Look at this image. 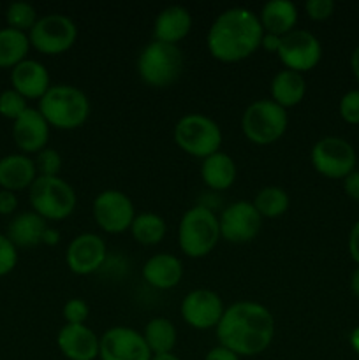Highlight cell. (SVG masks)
<instances>
[{
  "instance_id": "obj_14",
  "label": "cell",
  "mask_w": 359,
  "mask_h": 360,
  "mask_svg": "<svg viewBox=\"0 0 359 360\" xmlns=\"http://www.w3.org/2000/svg\"><path fill=\"white\" fill-rule=\"evenodd\" d=\"M151 352L143 334L130 327L116 326L101 336V360H151Z\"/></svg>"
},
{
  "instance_id": "obj_39",
  "label": "cell",
  "mask_w": 359,
  "mask_h": 360,
  "mask_svg": "<svg viewBox=\"0 0 359 360\" xmlns=\"http://www.w3.org/2000/svg\"><path fill=\"white\" fill-rule=\"evenodd\" d=\"M344 190L352 200L359 202V171H352L351 174L344 179Z\"/></svg>"
},
{
  "instance_id": "obj_5",
  "label": "cell",
  "mask_w": 359,
  "mask_h": 360,
  "mask_svg": "<svg viewBox=\"0 0 359 360\" xmlns=\"http://www.w3.org/2000/svg\"><path fill=\"white\" fill-rule=\"evenodd\" d=\"M183 72V53L180 46L151 41L137 56V74L151 88H168Z\"/></svg>"
},
{
  "instance_id": "obj_20",
  "label": "cell",
  "mask_w": 359,
  "mask_h": 360,
  "mask_svg": "<svg viewBox=\"0 0 359 360\" xmlns=\"http://www.w3.org/2000/svg\"><path fill=\"white\" fill-rule=\"evenodd\" d=\"M182 278L183 264L172 253H155L143 266V280L157 290H171Z\"/></svg>"
},
{
  "instance_id": "obj_28",
  "label": "cell",
  "mask_w": 359,
  "mask_h": 360,
  "mask_svg": "<svg viewBox=\"0 0 359 360\" xmlns=\"http://www.w3.org/2000/svg\"><path fill=\"white\" fill-rule=\"evenodd\" d=\"M30 41L25 32L14 28H2L0 30V67L2 69H14L18 63L27 60Z\"/></svg>"
},
{
  "instance_id": "obj_47",
  "label": "cell",
  "mask_w": 359,
  "mask_h": 360,
  "mask_svg": "<svg viewBox=\"0 0 359 360\" xmlns=\"http://www.w3.org/2000/svg\"><path fill=\"white\" fill-rule=\"evenodd\" d=\"M151 360H182L175 354H164V355H153Z\"/></svg>"
},
{
  "instance_id": "obj_26",
  "label": "cell",
  "mask_w": 359,
  "mask_h": 360,
  "mask_svg": "<svg viewBox=\"0 0 359 360\" xmlns=\"http://www.w3.org/2000/svg\"><path fill=\"white\" fill-rule=\"evenodd\" d=\"M48 229L46 220L34 211H25L13 218L7 229V238L20 248H34L42 245V234Z\"/></svg>"
},
{
  "instance_id": "obj_16",
  "label": "cell",
  "mask_w": 359,
  "mask_h": 360,
  "mask_svg": "<svg viewBox=\"0 0 359 360\" xmlns=\"http://www.w3.org/2000/svg\"><path fill=\"white\" fill-rule=\"evenodd\" d=\"M106 259H108V246L104 239L92 232L76 236L67 246V267L77 276L97 273L104 266Z\"/></svg>"
},
{
  "instance_id": "obj_43",
  "label": "cell",
  "mask_w": 359,
  "mask_h": 360,
  "mask_svg": "<svg viewBox=\"0 0 359 360\" xmlns=\"http://www.w3.org/2000/svg\"><path fill=\"white\" fill-rule=\"evenodd\" d=\"M58 241H60V232L53 227L46 229L44 234H42V245L55 246V245H58Z\"/></svg>"
},
{
  "instance_id": "obj_17",
  "label": "cell",
  "mask_w": 359,
  "mask_h": 360,
  "mask_svg": "<svg viewBox=\"0 0 359 360\" xmlns=\"http://www.w3.org/2000/svg\"><path fill=\"white\" fill-rule=\"evenodd\" d=\"M56 345L67 360H95L99 359L101 338L84 323L81 326L65 323L58 330Z\"/></svg>"
},
{
  "instance_id": "obj_11",
  "label": "cell",
  "mask_w": 359,
  "mask_h": 360,
  "mask_svg": "<svg viewBox=\"0 0 359 360\" xmlns=\"http://www.w3.org/2000/svg\"><path fill=\"white\" fill-rule=\"evenodd\" d=\"M277 55L285 69L305 74L319 65L320 58H322V46L312 32L294 28L282 37V44Z\"/></svg>"
},
{
  "instance_id": "obj_33",
  "label": "cell",
  "mask_w": 359,
  "mask_h": 360,
  "mask_svg": "<svg viewBox=\"0 0 359 360\" xmlns=\"http://www.w3.org/2000/svg\"><path fill=\"white\" fill-rule=\"evenodd\" d=\"M34 164L37 169V176H58L60 169H62V157L56 150L44 148L35 155Z\"/></svg>"
},
{
  "instance_id": "obj_25",
  "label": "cell",
  "mask_w": 359,
  "mask_h": 360,
  "mask_svg": "<svg viewBox=\"0 0 359 360\" xmlns=\"http://www.w3.org/2000/svg\"><path fill=\"white\" fill-rule=\"evenodd\" d=\"M271 101L277 102L280 108L289 109L301 104L306 95V81L303 74L294 70H280L271 79Z\"/></svg>"
},
{
  "instance_id": "obj_34",
  "label": "cell",
  "mask_w": 359,
  "mask_h": 360,
  "mask_svg": "<svg viewBox=\"0 0 359 360\" xmlns=\"http://www.w3.org/2000/svg\"><path fill=\"white\" fill-rule=\"evenodd\" d=\"M90 315V308H88L87 302L83 299H69V301L63 304L62 316L65 320V323H73V326H81L88 320Z\"/></svg>"
},
{
  "instance_id": "obj_18",
  "label": "cell",
  "mask_w": 359,
  "mask_h": 360,
  "mask_svg": "<svg viewBox=\"0 0 359 360\" xmlns=\"http://www.w3.org/2000/svg\"><path fill=\"white\" fill-rule=\"evenodd\" d=\"M48 122L39 112V109L28 108L23 115L13 123V139L16 146L23 153H35L42 151L49 139Z\"/></svg>"
},
{
  "instance_id": "obj_27",
  "label": "cell",
  "mask_w": 359,
  "mask_h": 360,
  "mask_svg": "<svg viewBox=\"0 0 359 360\" xmlns=\"http://www.w3.org/2000/svg\"><path fill=\"white\" fill-rule=\"evenodd\" d=\"M143 338L146 341L148 348H150L151 355H164L172 354L178 341V330H176L175 323L164 316H157L151 319L150 322L144 326Z\"/></svg>"
},
{
  "instance_id": "obj_7",
  "label": "cell",
  "mask_w": 359,
  "mask_h": 360,
  "mask_svg": "<svg viewBox=\"0 0 359 360\" xmlns=\"http://www.w3.org/2000/svg\"><path fill=\"white\" fill-rule=\"evenodd\" d=\"M30 206L44 220H65L76 210V192L60 176H37L30 186Z\"/></svg>"
},
{
  "instance_id": "obj_31",
  "label": "cell",
  "mask_w": 359,
  "mask_h": 360,
  "mask_svg": "<svg viewBox=\"0 0 359 360\" xmlns=\"http://www.w3.org/2000/svg\"><path fill=\"white\" fill-rule=\"evenodd\" d=\"M6 20L9 28L20 32H30L34 28V25L37 23L39 16L37 11L32 4L28 2H13L6 11Z\"/></svg>"
},
{
  "instance_id": "obj_37",
  "label": "cell",
  "mask_w": 359,
  "mask_h": 360,
  "mask_svg": "<svg viewBox=\"0 0 359 360\" xmlns=\"http://www.w3.org/2000/svg\"><path fill=\"white\" fill-rule=\"evenodd\" d=\"M306 16L313 21H326L333 16L334 2L333 0H308L305 4Z\"/></svg>"
},
{
  "instance_id": "obj_40",
  "label": "cell",
  "mask_w": 359,
  "mask_h": 360,
  "mask_svg": "<svg viewBox=\"0 0 359 360\" xmlns=\"http://www.w3.org/2000/svg\"><path fill=\"white\" fill-rule=\"evenodd\" d=\"M348 253L359 266V220L352 225L351 234H348Z\"/></svg>"
},
{
  "instance_id": "obj_12",
  "label": "cell",
  "mask_w": 359,
  "mask_h": 360,
  "mask_svg": "<svg viewBox=\"0 0 359 360\" xmlns=\"http://www.w3.org/2000/svg\"><path fill=\"white\" fill-rule=\"evenodd\" d=\"M263 220L264 218L252 202L238 200L229 204L218 217L220 239L232 245H245L253 241L263 229Z\"/></svg>"
},
{
  "instance_id": "obj_4",
  "label": "cell",
  "mask_w": 359,
  "mask_h": 360,
  "mask_svg": "<svg viewBox=\"0 0 359 360\" xmlns=\"http://www.w3.org/2000/svg\"><path fill=\"white\" fill-rule=\"evenodd\" d=\"M220 241L218 217L211 207L197 204L183 213L178 227L180 250L190 259H203Z\"/></svg>"
},
{
  "instance_id": "obj_35",
  "label": "cell",
  "mask_w": 359,
  "mask_h": 360,
  "mask_svg": "<svg viewBox=\"0 0 359 360\" xmlns=\"http://www.w3.org/2000/svg\"><path fill=\"white\" fill-rule=\"evenodd\" d=\"M340 116L348 125H359V90H351L340 98Z\"/></svg>"
},
{
  "instance_id": "obj_22",
  "label": "cell",
  "mask_w": 359,
  "mask_h": 360,
  "mask_svg": "<svg viewBox=\"0 0 359 360\" xmlns=\"http://www.w3.org/2000/svg\"><path fill=\"white\" fill-rule=\"evenodd\" d=\"M37 179V169L34 160L27 155H7L0 158V186L9 192L30 188Z\"/></svg>"
},
{
  "instance_id": "obj_13",
  "label": "cell",
  "mask_w": 359,
  "mask_h": 360,
  "mask_svg": "<svg viewBox=\"0 0 359 360\" xmlns=\"http://www.w3.org/2000/svg\"><path fill=\"white\" fill-rule=\"evenodd\" d=\"M95 221L108 234H122L130 231L136 210L127 193L120 190H104L99 193L92 207Z\"/></svg>"
},
{
  "instance_id": "obj_41",
  "label": "cell",
  "mask_w": 359,
  "mask_h": 360,
  "mask_svg": "<svg viewBox=\"0 0 359 360\" xmlns=\"http://www.w3.org/2000/svg\"><path fill=\"white\" fill-rule=\"evenodd\" d=\"M204 360H239V357L234 354V352H231V350H227V348L217 345V347L211 348V350L208 352Z\"/></svg>"
},
{
  "instance_id": "obj_9",
  "label": "cell",
  "mask_w": 359,
  "mask_h": 360,
  "mask_svg": "<svg viewBox=\"0 0 359 360\" xmlns=\"http://www.w3.org/2000/svg\"><path fill=\"white\" fill-rule=\"evenodd\" d=\"M312 165L320 176L329 179H345L352 171H355L354 146L344 137L326 136L317 141L312 148Z\"/></svg>"
},
{
  "instance_id": "obj_29",
  "label": "cell",
  "mask_w": 359,
  "mask_h": 360,
  "mask_svg": "<svg viewBox=\"0 0 359 360\" xmlns=\"http://www.w3.org/2000/svg\"><path fill=\"white\" fill-rule=\"evenodd\" d=\"M168 232V225L165 220L157 213H139L134 218L132 225H130V234H132L134 241L144 246H155L162 243Z\"/></svg>"
},
{
  "instance_id": "obj_44",
  "label": "cell",
  "mask_w": 359,
  "mask_h": 360,
  "mask_svg": "<svg viewBox=\"0 0 359 360\" xmlns=\"http://www.w3.org/2000/svg\"><path fill=\"white\" fill-rule=\"evenodd\" d=\"M351 69H352V72H354L355 81H358V84H359V44L355 46V49L352 51V55H351Z\"/></svg>"
},
{
  "instance_id": "obj_2",
  "label": "cell",
  "mask_w": 359,
  "mask_h": 360,
  "mask_svg": "<svg viewBox=\"0 0 359 360\" xmlns=\"http://www.w3.org/2000/svg\"><path fill=\"white\" fill-rule=\"evenodd\" d=\"M263 25L253 11L231 7L218 14L206 35L210 55L222 63L243 62L260 48Z\"/></svg>"
},
{
  "instance_id": "obj_10",
  "label": "cell",
  "mask_w": 359,
  "mask_h": 360,
  "mask_svg": "<svg viewBox=\"0 0 359 360\" xmlns=\"http://www.w3.org/2000/svg\"><path fill=\"white\" fill-rule=\"evenodd\" d=\"M77 39V27L63 14H46L28 32V41L42 55H62L69 51Z\"/></svg>"
},
{
  "instance_id": "obj_38",
  "label": "cell",
  "mask_w": 359,
  "mask_h": 360,
  "mask_svg": "<svg viewBox=\"0 0 359 360\" xmlns=\"http://www.w3.org/2000/svg\"><path fill=\"white\" fill-rule=\"evenodd\" d=\"M18 207V197L9 190H0V214H13Z\"/></svg>"
},
{
  "instance_id": "obj_45",
  "label": "cell",
  "mask_w": 359,
  "mask_h": 360,
  "mask_svg": "<svg viewBox=\"0 0 359 360\" xmlns=\"http://www.w3.org/2000/svg\"><path fill=\"white\" fill-rule=\"evenodd\" d=\"M351 290H352V294L359 299V266L355 267L354 273H352V276H351Z\"/></svg>"
},
{
  "instance_id": "obj_23",
  "label": "cell",
  "mask_w": 359,
  "mask_h": 360,
  "mask_svg": "<svg viewBox=\"0 0 359 360\" xmlns=\"http://www.w3.org/2000/svg\"><path fill=\"white\" fill-rule=\"evenodd\" d=\"M236 176H238L236 162L224 151L210 155L201 164V179L213 192H224L231 188L236 181Z\"/></svg>"
},
{
  "instance_id": "obj_21",
  "label": "cell",
  "mask_w": 359,
  "mask_h": 360,
  "mask_svg": "<svg viewBox=\"0 0 359 360\" xmlns=\"http://www.w3.org/2000/svg\"><path fill=\"white\" fill-rule=\"evenodd\" d=\"M192 28V14L182 6H169L157 14L153 23L155 41L178 46Z\"/></svg>"
},
{
  "instance_id": "obj_1",
  "label": "cell",
  "mask_w": 359,
  "mask_h": 360,
  "mask_svg": "<svg viewBox=\"0 0 359 360\" xmlns=\"http://www.w3.org/2000/svg\"><path fill=\"white\" fill-rule=\"evenodd\" d=\"M218 345L238 357H256L270 348L275 338V319L266 306L239 301L227 306L217 326Z\"/></svg>"
},
{
  "instance_id": "obj_46",
  "label": "cell",
  "mask_w": 359,
  "mask_h": 360,
  "mask_svg": "<svg viewBox=\"0 0 359 360\" xmlns=\"http://www.w3.org/2000/svg\"><path fill=\"white\" fill-rule=\"evenodd\" d=\"M348 341H351L352 350H354L355 354L359 355V326L355 327L354 330H352V333H351V338H348Z\"/></svg>"
},
{
  "instance_id": "obj_42",
  "label": "cell",
  "mask_w": 359,
  "mask_h": 360,
  "mask_svg": "<svg viewBox=\"0 0 359 360\" xmlns=\"http://www.w3.org/2000/svg\"><path fill=\"white\" fill-rule=\"evenodd\" d=\"M280 44H282V37H278V35H275V34H267V32H264L263 41H260V48H263L264 51L278 53V49H280Z\"/></svg>"
},
{
  "instance_id": "obj_3",
  "label": "cell",
  "mask_w": 359,
  "mask_h": 360,
  "mask_svg": "<svg viewBox=\"0 0 359 360\" xmlns=\"http://www.w3.org/2000/svg\"><path fill=\"white\" fill-rule=\"evenodd\" d=\"M39 112L53 129L74 130L90 116V101L84 91L73 84H51L39 101Z\"/></svg>"
},
{
  "instance_id": "obj_32",
  "label": "cell",
  "mask_w": 359,
  "mask_h": 360,
  "mask_svg": "<svg viewBox=\"0 0 359 360\" xmlns=\"http://www.w3.org/2000/svg\"><path fill=\"white\" fill-rule=\"evenodd\" d=\"M28 109L27 98L16 90H4L0 94V115L7 120H18Z\"/></svg>"
},
{
  "instance_id": "obj_8",
  "label": "cell",
  "mask_w": 359,
  "mask_h": 360,
  "mask_svg": "<svg viewBox=\"0 0 359 360\" xmlns=\"http://www.w3.org/2000/svg\"><path fill=\"white\" fill-rule=\"evenodd\" d=\"M172 137L180 150L201 160L220 151L222 146V130L218 123L199 112L182 116L175 125Z\"/></svg>"
},
{
  "instance_id": "obj_19",
  "label": "cell",
  "mask_w": 359,
  "mask_h": 360,
  "mask_svg": "<svg viewBox=\"0 0 359 360\" xmlns=\"http://www.w3.org/2000/svg\"><path fill=\"white\" fill-rule=\"evenodd\" d=\"M11 84L13 90L23 95L25 98H37L41 101L46 91L51 88L49 72L37 60H23L11 70Z\"/></svg>"
},
{
  "instance_id": "obj_6",
  "label": "cell",
  "mask_w": 359,
  "mask_h": 360,
  "mask_svg": "<svg viewBox=\"0 0 359 360\" xmlns=\"http://www.w3.org/2000/svg\"><path fill=\"white\" fill-rule=\"evenodd\" d=\"M287 125V109L280 108L271 98H259L252 102L241 116L243 134L257 146H270L280 141Z\"/></svg>"
},
{
  "instance_id": "obj_15",
  "label": "cell",
  "mask_w": 359,
  "mask_h": 360,
  "mask_svg": "<svg viewBox=\"0 0 359 360\" xmlns=\"http://www.w3.org/2000/svg\"><path fill=\"white\" fill-rule=\"evenodd\" d=\"M182 319L187 326L197 330L217 329L225 306L222 297L208 288H197L189 292L182 301Z\"/></svg>"
},
{
  "instance_id": "obj_30",
  "label": "cell",
  "mask_w": 359,
  "mask_h": 360,
  "mask_svg": "<svg viewBox=\"0 0 359 360\" xmlns=\"http://www.w3.org/2000/svg\"><path fill=\"white\" fill-rule=\"evenodd\" d=\"M252 204L263 218H278L287 213L291 199H289V193L280 186H264L257 192Z\"/></svg>"
},
{
  "instance_id": "obj_36",
  "label": "cell",
  "mask_w": 359,
  "mask_h": 360,
  "mask_svg": "<svg viewBox=\"0 0 359 360\" xmlns=\"http://www.w3.org/2000/svg\"><path fill=\"white\" fill-rule=\"evenodd\" d=\"M18 248L7 236L0 234V276H6L16 267Z\"/></svg>"
},
{
  "instance_id": "obj_24",
  "label": "cell",
  "mask_w": 359,
  "mask_h": 360,
  "mask_svg": "<svg viewBox=\"0 0 359 360\" xmlns=\"http://www.w3.org/2000/svg\"><path fill=\"white\" fill-rule=\"evenodd\" d=\"M257 16H259L264 32L284 37L296 28L298 7L291 0H270L264 4Z\"/></svg>"
}]
</instances>
